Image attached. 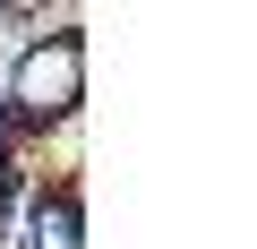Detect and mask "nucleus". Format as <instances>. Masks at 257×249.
<instances>
[{
	"instance_id": "f257e3e1",
	"label": "nucleus",
	"mask_w": 257,
	"mask_h": 249,
	"mask_svg": "<svg viewBox=\"0 0 257 249\" xmlns=\"http://www.w3.org/2000/svg\"><path fill=\"white\" fill-rule=\"evenodd\" d=\"M0 103H9L18 146H26V138L69 129L77 103H86V35H77L69 18H60L52 35H26V52L9 60V77H0Z\"/></svg>"
},
{
	"instance_id": "f03ea898",
	"label": "nucleus",
	"mask_w": 257,
	"mask_h": 249,
	"mask_svg": "<svg viewBox=\"0 0 257 249\" xmlns=\"http://www.w3.org/2000/svg\"><path fill=\"white\" fill-rule=\"evenodd\" d=\"M26 249H86V189H77V181L35 189V206H26Z\"/></svg>"
}]
</instances>
